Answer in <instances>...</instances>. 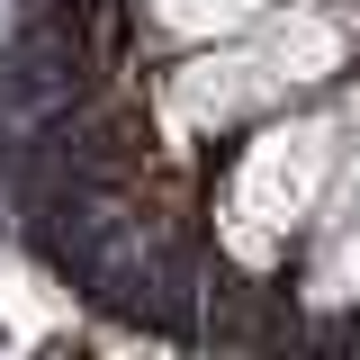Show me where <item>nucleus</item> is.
<instances>
[{"label":"nucleus","mask_w":360,"mask_h":360,"mask_svg":"<svg viewBox=\"0 0 360 360\" xmlns=\"http://www.w3.org/2000/svg\"><path fill=\"white\" fill-rule=\"evenodd\" d=\"M279 0H127V37L162 45V54H189V45H217L234 27H252Z\"/></svg>","instance_id":"obj_2"},{"label":"nucleus","mask_w":360,"mask_h":360,"mask_svg":"<svg viewBox=\"0 0 360 360\" xmlns=\"http://www.w3.org/2000/svg\"><path fill=\"white\" fill-rule=\"evenodd\" d=\"M342 144H352V99L342 90L270 108L243 135H225V162L198 189V234H207V252H217V270L234 288L288 279L324 189L342 172Z\"/></svg>","instance_id":"obj_1"}]
</instances>
